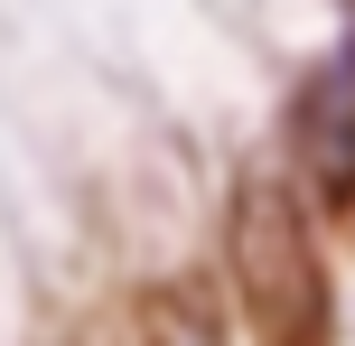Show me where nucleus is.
Returning a JSON list of instances; mask_svg holds the SVG:
<instances>
[{"label":"nucleus","mask_w":355,"mask_h":346,"mask_svg":"<svg viewBox=\"0 0 355 346\" xmlns=\"http://www.w3.org/2000/svg\"><path fill=\"white\" fill-rule=\"evenodd\" d=\"M225 253H234V291L262 346H327L337 337V300H327V253L309 206L290 197V178H243L225 216Z\"/></svg>","instance_id":"nucleus-1"},{"label":"nucleus","mask_w":355,"mask_h":346,"mask_svg":"<svg viewBox=\"0 0 355 346\" xmlns=\"http://www.w3.org/2000/svg\"><path fill=\"white\" fill-rule=\"evenodd\" d=\"M290 168L309 178V197H318L327 216L355 206V37H346V56H327L300 85V103H290Z\"/></svg>","instance_id":"nucleus-2"}]
</instances>
